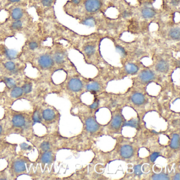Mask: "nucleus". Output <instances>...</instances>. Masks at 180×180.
Returning <instances> with one entry per match:
<instances>
[{
	"label": "nucleus",
	"instance_id": "nucleus-14",
	"mask_svg": "<svg viewBox=\"0 0 180 180\" xmlns=\"http://www.w3.org/2000/svg\"><path fill=\"white\" fill-rule=\"evenodd\" d=\"M18 55L19 52L10 50L4 43H0V58L15 59L19 57Z\"/></svg>",
	"mask_w": 180,
	"mask_h": 180
},
{
	"label": "nucleus",
	"instance_id": "nucleus-22",
	"mask_svg": "<svg viewBox=\"0 0 180 180\" xmlns=\"http://www.w3.org/2000/svg\"><path fill=\"white\" fill-rule=\"evenodd\" d=\"M156 15L155 10L150 7H145L142 10V15L145 19H151Z\"/></svg>",
	"mask_w": 180,
	"mask_h": 180
},
{
	"label": "nucleus",
	"instance_id": "nucleus-10",
	"mask_svg": "<svg viewBox=\"0 0 180 180\" xmlns=\"http://www.w3.org/2000/svg\"><path fill=\"white\" fill-rule=\"evenodd\" d=\"M50 48L51 55L56 69H62L67 61L66 50L62 44L56 41H52Z\"/></svg>",
	"mask_w": 180,
	"mask_h": 180
},
{
	"label": "nucleus",
	"instance_id": "nucleus-27",
	"mask_svg": "<svg viewBox=\"0 0 180 180\" xmlns=\"http://www.w3.org/2000/svg\"><path fill=\"white\" fill-rule=\"evenodd\" d=\"M179 139H180V136L179 135L176 134L173 135V138L171 141L170 144L171 148L173 149H177L180 146Z\"/></svg>",
	"mask_w": 180,
	"mask_h": 180
},
{
	"label": "nucleus",
	"instance_id": "nucleus-3",
	"mask_svg": "<svg viewBox=\"0 0 180 180\" xmlns=\"http://www.w3.org/2000/svg\"><path fill=\"white\" fill-rule=\"evenodd\" d=\"M26 41L18 57L21 60L27 63L31 59L34 55L43 46V43L48 39L43 34L39 22H36L30 31L25 36Z\"/></svg>",
	"mask_w": 180,
	"mask_h": 180
},
{
	"label": "nucleus",
	"instance_id": "nucleus-4",
	"mask_svg": "<svg viewBox=\"0 0 180 180\" xmlns=\"http://www.w3.org/2000/svg\"><path fill=\"white\" fill-rule=\"evenodd\" d=\"M29 63L37 70L40 76L52 79L57 71L51 53L50 46H44L36 52Z\"/></svg>",
	"mask_w": 180,
	"mask_h": 180
},
{
	"label": "nucleus",
	"instance_id": "nucleus-38",
	"mask_svg": "<svg viewBox=\"0 0 180 180\" xmlns=\"http://www.w3.org/2000/svg\"><path fill=\"white\" fill-rule=\"evenodd\" d=\"M180 1L179 0H172L171 2V4L174 7H176L179 4Z\"/></svg>",
	"mask_w": 180,
	"mask_h": 180
},
{
	"label": "nucleus",
	"instance_id": "nucleus-37",
	"mask_svg": "<svg viewBox=\"0 0 180 180\" xmlns=\"http://www.w3.org/2000/svg\"><path fill=\"white\" fill-rule=\"evenodd\" d=\"M131 15H132L131 12L128 11H125L122 13V17L124 18H127V17H130Z\"/></svg>",
	"mask_w": 180,
	"mask_h": 180
},
{
	"label": "nucleus",
	"instance_id": "nucleus-19",
	"mask_svg": "<svg viewBox=\"0 0 180 180\" xmlns=\"http://www.w3.org/2000/svg\"><path fill=\"white\" fill-rule=\"evenodd\" d=\"M86 129L88 132L91 133L95 132L98 130L99 125L93 118H88L86 122Z\"/></svg>",
	"mask_w": 180,
	"mask_h": 180
},
{
	"label": "nucleus",
	"instance_id": "nucleus-18",
	"mask_svg": "<svg viewBox=\"0 0 180 180\" xmlns=\"http://www.w3.org/2000/svg\"><path fill=\"white\" fill-rule=\"evenodd\" d=\"M141 80L144 82H149L154 79L155 74L151 70H146L142 71L139 74Z\"/></svg>",
	"mask_w": 180,
	"mask_h": 180
},
{
	"label": "nucleus",
	"instance_id": "nucleus-5",
	"mask_svg": "<svg viewBox=\"0 0 180 180\" xmlns=\"http://www.w3.org/2000/svg\"><path fill=\"white\" fill-rule=\"evenodd\" d=\"M36 22L33 18L22 20H12L6 19L0 22V43H4L9 38H15L19 34L24 36L30 31Z\"/></svg>",
	"mask_w": 180,
	"mask_h": 180
},
{
	"label": "nucleus",
	"instance_id": "nucleus-9",
	"mask_svg": "<svg viewBox=\"0 0 180 180\" xmlns=\"http://www.w3.org/2000/svg\"><path fill=\"white\" fill-rule=\"evenodd\" d=\"M56 0H28L30 6L34 7L40 19L55 18L53 5Z\"/></svg>",
	"mask_w": 180,
	"mask_h": 180
},
{
	"label": "nucleus",
	"instance_id": "nucleus-29",
	"mask_svg": "<svg viewBox=\"0 0 180 180\" xmlns=\"http://www.w3.org/2000/svg\"><path fill=\"white\" fill-rule=\"evenodd\" d=\"M85 53L87 55H94L96 51V48L93 44H87L84 47Z\"/></svg>",
	"mask_w": 180,
	"mask_h": 180
},
{
	"label": "nucleus",
	"instance_id": "nucleus-25",
	"mask_svg": "<svg viewBox=\"0 0 180 180\" xmlns=\"http://www.w3.org/2000/svg\"><path fill=\"white\" fill-rule=\"evenodd\" d=\"M7 136L5 120L4 118H2L0 120V141H4Z\"/></svg>",
	"mask_w": 180,
	"mask_h": 180
},
{
	"label": "nucleus",
	"instance_id": "nucleus-31",
	"mask_svg": "<svg viewBox=\"0 0 180 180\" xmlns=\"http://www.w3.org/2000/svg\"><path fill=\"white\" fill-rule=\"evenodd\" d=\"M100 85L97 82H93L87 86V89L89 91H97L100 89Z\"/></svg>",
	"mask_w": 180,
	"mask_h": 180
},
{
	"label": "nucleus",
	"instance_id": "nucleus-1",
	"mask_svg": "<svg viewBox=\"0 0 180 180\" xmlns=\"http://www.w3.org/2000/svg\"><path fill=\"white\" fill-rule=\"evenodd\" d=\"M4 119L7 136L18 134L28 139L34 135L32 111H18L5 108Z\"/></svg>",
	"mask_w": 180,
	"mask_h": 180
},
{
	"label": "nucleus",
	"instance_id": "nucleus-32",
	"mask_svg": "<svg viewBox=\"0 0 180 180\" xmlns=\"http://www.w3.org/2000/svg\"><path fill=\"white\" fill-rule=\"evenodd\" d=\"M153 180H169L170 178L168 175L164 173H161L159 174H155L152 176Z\"/></svg>",
	"mask_w": 180,
	"mask_h": 180
},
{
	"label": "nucleus",
	"instance_id": "nucleus-30",
	"mask_svg": "<svg viewBox=\"0 0 180 180\" xmlns=\"http://www.w3.org/2000/svg\"><path fill=\"white\" fill-rule=\"evenodd\" d=\"M82 24L88 27H93L96 25V20L93 17H88L83 20Z\"/></svg>",
	"mask_w": 180,
	"mask_h": 180
},
{
	"label": "nucleus",
	"instance_id": "nucleus-2",
	"mask_svg": "<svg viewBox=\"0 0 180 180\" xmlns=\"http://www.w3.org/2000/svg\"><path fill=\"white\" fill-rule=\"evenodd\" d=\"M21 87L23 93L22 99L29 101L34 105L44 101L47 96L55 93V85L52 79L40 76L31 78L26 75Z\"/></svg>",
	"mask_w": 180,
	"mask_h": 180
},
{
	"label": "nucleus",
	"instance_id": "nucleus-41",
	"mask_svg": "<svg viewBox=\"0 0 180 180\" xmlns=\"http://www.w3.org/2000/svg\"><path fill=\"white\" fill-rule=\"evenodd\" d=\"M71 1L74 4H78L80 2V0H71Z\"/></svg>",
	"mask_w": 180,
	"mask_h": 180
},
{
	"label": "nucleus",
	"instance_id": "nucleus-13",
	"mask_svg": "<svg viewBox=\"0 0 180 180\" xmlns=\"http://www.w3.org/2000/svg\"><path fill=\"white\" fill-rule=\"evenodd\" d=\"M55 160V154L53 151L43 152L39 153L38 158L36 162L44 168L46 165H50Z\"/></svg>",
	"mask_w": 180,
	"mask_h": 180
},
{
	"label": "nucleus",
	"instance_id": "nucleus-17",
	"mask_svg": "<svg viewBox=\"0 0 180 180\" xmlns=\"http://www.w3.org/2000/svg\"><path fill=\"white\" fill-rule=\"evenodd\" d=\"M83 85L80 80L73 78L68 81L67 83L68 89L73 92H78L82 90Z\"/></svg>",
	"mask_w": 180,
	"mask_h": 180
},
{
	"label": "nucleus",
	"instance_id": "nucleus-16",
	"mask_svg": "<svg viewBox=\"0 0 180 180\" xmlns=\"http://www.w3.org/2000/svg\"><path fill=\"white\" fill-rule=\"evenodd\" d=\"M101 6L100 0H87L85 3V7L87 12L94 13L98 11Z\"/></svg>",
	"mask_w": 180,
	"mask_h": 180
},
{
	"label": "nucleus",
	"instance_id": "nucleus-39",
	"mask_svg": "<svg viewBox=\"0 0 180 180\" xmlns=\"http://www.w3.org/2000/svg\"><path fill=\"white\" fill-rule=\"evenodd\" d=\"M98 101H95V102H94V103H93L92 105H91V106H90V107L91 108H96L98 107Z\"/></svg>",
	"mask_w": 180,
	"mask_h": 180
},
{
	"label": "nucleus",
	"instance_id": "nucleus-26",
	"mask_svg": "<svg viewBox=\"0 0 180 180\" xmlns=\"http://www.w3.org/2000/svg\"><path fill=\"white\" fill-rule=\"evenodd\" d=\"M125 70L129 74H136L138 70V66L134 63H128L125 66Z\"/></svg>",
	"mask_w": 180,
	"mask_h": 180
},
{
	"label": "nucleus",
	"instance_id": "nucleus-21",
	"mask_svg": "<svg viewBox=\"0 0 180 180\" xmlns=\"http://www.w3.org/2000/svg\"><path fill=\"white\" fill-rule=\"evenodd\" d=\"M120 154L122 157L125 159H128L133 154V149L130 145H124L121 148Z\"/></svg>",
	"mask_w": 180,
	"mask_h": 180
},
{
	"label": "nucleus",
	"instance_id": "nucleus-7",
	"mask_svg": "<svg viewBox=\"0 0 180 180\" xmlns=\"http://www.w3.org/2000/svg\"><path fill=\"white\" fill-rule=\"evenodd\" d=\"M27 65V63L19 57L15 59L0 58V76L24 77Z\"/></svg>",
	"mask_w": 180,
	"mask_h": 180
},
{
	"label": "nucleus",
	"instance_id": "nucleus-8",
	"mask_svg": "<svg viewBox=\"0 0 180 180\" xmlns=\"http://www.w3.org/2000/svg\"><path fill=\"white\" fill-rule=\"evenodd\" d=\"M32 163L25 156H13L9 161L7 168H6L10 179H16L20 176L27 174L29 166Z\"/></svg>",
	"mask_w": 180,
	"mask_h": 180
},
{
	"label": "nucleus",
	"instance_id": "nucleus-12",
	"mask_svg": "<svg viewBox=\"0 0 180 180\" xmlns=\"http://www.w3.org/2000/svg\"><path fill=\"white\" fill-rule=\"evenodd\" d=\"M17 145L7 143L4 141H0V160L9 159L11 160L16 155Z\"/></svg>",
	"mask_w": 180,
	"mask_h": 180
},
{
	"label": "nucleus",
	"instance_id": "nucleus-35",
	"mask_svg": "<svg viewBox=\"0 0 180 180\" xmlns=\"http://www.w3.org/2000/svg\"><path fill=\"white\" fill-rule=\"evenodd\" d=\"M135 173L137 175H141L142 174L141 171V165H138L134 168Z\"/></svg>",
	"mask_w": 180,
	"mask_h": 180
},
{
	"label": "nucleus",
	"instance_id": "nucleus-42",
	"mask_svg": "<svg viewBox=\"0 0 180 180\" xmlns=\"http://www.w3.org/2000/svg\"><path fill=\"white\" fill-rule=\"evenodd\" d=\"M0 80H1V77H0Z\"/></svg>",
	"mask_w": 180,
	"mask_h": 180
},
{
	"label": "nucleus",
	"instance_id": "nucleus-24",
	"mask_svg": "<svg viewBox=\"0 0 180 180\" xmlns=\"http://www.w3.org/2000/svg\"><path fill=\"white\" fill-rule=\"evenodd\" d=\"M169 36L174 40H179L180 38V29L179 27L173 28L169 32Z\"/></svg>",
	"mask_w": 180,
	"mask_h": 180
},
{
	"label": "nucleus",
	"instance_id": "nucleus-11",
	"mask_svg": "<svg viewBox=\"0 0 180 180\" xmlns=\"http://www.w3.org/2000/svg\"><path fill=\"white\" fill-rule=\"evenodd\" d=\"M26 5L19 4L10 7L7 10L9 13L7 19L12 20H22L33 18L27 12Z\"/></svg>",
	"mask_w": 180,
	"mask_h": 180
},
{
	"label": "nucleus",
	"instance_id": "nucleus-34",
	"mask_svg": "<svg viewBox=\"0 0 180 180\" xmlns=\"http://www.w3.org/2000/svg\"><path fill=\"white\" fill-rule=\"evenodd\" d=\"M116 50H117V51H118V52L120 53V55H122L123 57L125 56L126 55L125 49L122 48V47L121 46H117L116 47Z\"/></svg>",
	"mask_w": 180,
	"mask_h": 180
},
{
	"label": "nucleus",
	"instance_id": "nucleus-6",
	"mask_svg": "<svg viewBox=\"0 0 180 180\" xmlns=\"http://www.w3.org/2000/svg\"><path fill=\"white\" fill-rule=\"evenodd\" d=\"M34 107L32 120L34 124L40 123L46 127L48 133L52 131L57 117L55 108L45 101L34 105Z\"/></svg>",
	"mask_w": 180,
	"mask_h": 180
},
{
	"label": "nucleus",
	"instance_id": "nucleus-23",
	"mask_svg": "<svg viewBox=\"0 0 180 180\" xmlns=\"http://www.w3.org/2000/svg\"><path fill=\"white\" fill-rule=\"evenodd\" d=\"M132 101L136 105H142L145 102V97L142 94L135 93L132 97Z\"/></svg>",
	"mask_w": 180,
	"mask_h": 180
},
{
	"label": "nucleus",
	"instance_id": "nucleus-36",
	"mask_svg": "<svg viewBox=\"0 0 180 180\" xmlns=\"http://www.w3.org/2000/svg\"><path fill=\"white\" fill-rule=\"evenodd\" d=\"M160 156V153L158 152H154L152 154L151 156H150V160L152 162H155V161L156 160V159Z\"/></svg>",
	"mask_w": 180,
	"mask_h": 180
},
{
	"label": "nucleus",
	"instance_id": "nucleus-40",
	"mask_svg": "<svg viewBox=\"0 0 180 180\" xmlns=\"http://www.w3.org/2000/svg\"><path fill=\"white\" fill-rule=\"evenodd\" d=\"M174 180H180V174L178 173L177 174H176L175 176L173 178Z\"/></svg>",
	"mask_w": 180,
	"mask_h": 180
},
{
	"label": "nucleus",
	"instance_id": "nucleus-28",
	"mask_svg": "<svg viewBox=\"0 0 180 180\" xmlns=\"http://www.w3.org/2000/svg\"><path fill=\"white\" fill-rule=\"evenodd\" d=\"M122 118L120 115H116L113 119V122H111V126L115 129L119 128L122 124Z\"/></svg>",
	"mask_w": 180,
	"mask_h": 180
},
{
	"label": "nucleus",
	"instance_id": "nucleus-15",
	"mask_svg": "<svg viewBox=\"0 0 180 180\" xmlns=\"http://www.w3.org/2000/svg\"><path fill=\"white\" fill-rule=\"evenodd\" d=\"M28 2V0H0V11L3 9L7 10L15 5H27Z\"/></svg>",
	"mask_w": 180,
	"mask_h": 180
},
{
	"label": "nucleus",
	"instance_id": "nucleus-33",
	"mask_svg": "<svg viewBox=\"0 0 180 180\" xmlns=\"http://www.w3.org/2000/svg\"><path fill=\"white\" fill-rule=\"evenodd\" d=\"M138 125V120L136 119H133L132 120H130L127 122H125L124 125V126H131V127H135L136 128Z\"/></svg>",
	"mask_w": 180,
	"mask_h": 180
},
{
	"label": "nucleus",
	"instance_id": "nucleus-20",
	"mask_svg": "<svg viewBox=\"0 0 180 180\" xmlns=\"http://www.w3.org/2000/svg\"><path fill=\"white\" fill-rule=\"evenodd\" d=\"M156 70L159 72L165 73L168 71L169 69V65L168 63L164 60H161L159 61L156 64Z\"/></svg>",
	"mask_w": 180,
	"mask_h": 180
}]
</instances>
